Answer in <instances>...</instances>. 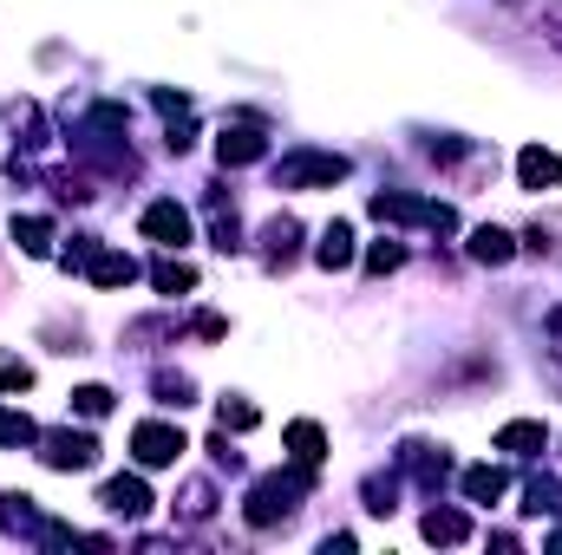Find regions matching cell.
Listing matches in <instances>:
<instances>
[{"mask_svg":"<svg viewBox=\"0 0 562 555\" xmlns=\"http://www.w3.org/2000/svg\"><path fill=\"white\" fill-rule=\"evenodd\" d=\"M301 497H307V464L262 477V484L243 497V517H249V530H269V523H281V517H294V510H301Z\"/></svg>","mask_w":562,"mask_h":555,"instance_id":"1","label":"cell"},{"mask_svg":"<svg viewBox=\"0 0 562 555\" xmlns=\"http://www.w3.org/2000/svg\"><path fill=\"white\" fill-rule=\"evenodd\" d=\"M347 170H353V163H347L340 150H288L276 163V183L281 190H334Z\"/></svg>","mask_w":562,"mask_h":555,"instance_id":"2","label":"cell"},{"mask_svg":"<svg viewBox=\"0 0 562 555\" xmlns=\"http://www.w3.org/2000/svg\"><path fill=\"white\" fill-rule=\"evenodd\" d=\"M373 216L380 223H419L431 236H458V209L451 203H425V196H400V190H380L373 196Z\"/></svg>","mask_w":562,"mask_h":555,"instance_id":"3","label":"cell"},{"mask_svg":"<svg viewBox=\"0 0 562 555\" xmlns=\"http://www.w3.org/2000/svg\"><path fill=\"white\" fill-rule=\"evenodd\" d=\"M40 457H46V471H92L99 464V438L92 431H40Z\"/></svg>","mask_w":562,"mask_h":555,"instance_id":"4","label":"cell"},{"mask_svg":"<svg viewBox=\"0 0 562 555\" xmlns=\"http://www.w3.org/2000/svg\"><path fill=\"white\" fill-rule=\"evenodd\" d=\"M132 451H138L144 471H164V464H177V457L190 451V438H183L177 424H164V418H144L138 431H132Z\"/></svg>","mask_w":562,"mask_h":555,"instance_id":"5","label":"cell"},{"mask_svg":"<svg viewBox=\"0 0 562 555\" xmlns=\"http://www.w3.org/2000/svg\"><path fill=\"white\" fill-rule=\"evenodd\" d=\"M216 157L229 163V170H243V163H262L269 157V138H262V125H223V138H216Z\"/></svg>","mask_w":562,"mask_h":555,"instance_id":"6","label":"cell"},{"mask_svg":"<svg viewBox=\"0 0 562 555\" xmlns=\"http://www.w3.org/2000/svg\"><path fill=\"white\" fill-rule=\"evenodd\" d=\"M144 236L164 242V249H183V242H190V209H183V203H150V209H144Z\"/></svg>","mask_w":562,"mask_h":555,"instance_id":"7","label":"cell"},{"mask_svg":"<svg viewBox=\"0 0 562 555\" xmlns=\"http://www.w3.org/2000/svg\"><path fill=\"white\" fill-rule=\"evenodd\" d=\"M517 183H524V190H557L562 183V157L557 150H543V144H524V150H517Z\"/></svg>","mask_w":562,"mask_h":555,"instance_id":"8","label":"cell"},{"mask_svg":"<svg viewBox=\"0 0 562 555\" xmlns=\"http://www.w3.org/2000/svg\"><path fill=\"white\" fill-rule=\"evenodd\" d=\"M471 262H484V269H504L510 256H517V236L510 229H497V223H484V229H471Z\"/></svg>","mask_w":562,"mask_h":555,"instance_id":"9","label":"cell"},{"mask_svg":"<svg viewBox=\"0 0 562 555\" xmlns=\"http://www.w3.org/2000/svg\"><path fill=\"white\" fill-rule=\"evenodd\" d=\"M281 438H288V457H294V464H307V471H314V464L327 457V431H321L314 418H294V424H288Z\"/></svg>","mask_w":562,"mask_h":555,"instance_id":"10","label":"cell"},{"mask_svg":"<svg viewBox=\"0 0 562 555\" xmlns=\"http://www.w3.org/2000/svg\"><path fill=\"white\" fill-rule=\"evenodd\" d=\"M99 503H105L112 517H144V510H150V490H144V477H112V484L99 490Z\"/></svg>","mask_w":562,"mask_h":555,"instance_id":"11","label":"cell"},{"mask_svg":"<svg viewBox=\"0 0 562 555\" xmlns=\"http://www.w3.org/2000/svg\"><path fill=\"white\" fill-rule=\"evenodd\" d=\"M550 444V431L537 424V418H510L504 431H497V451H510V457H537Z\"/></svg>","mask_w":562,"mask_h":555,"instance_id":"12","label":"cell"},{"mask_svg":"<svg viewBox=\"0 0 562 555\" xmlns=\"http://www.w3.org/2000/svg\"><path fill=\"white\" fill-rule=\"evenodd\" d=\"M86 275H92V287H132L138 281V262L132 256H112V249H92Z\"/></svg>","mask_w":562,"mask_h":555,"instance_id":"13","label":"cell"},{"mask_svg":"<svg viewBox=\"0 0 562 555\" xmlns=\"http://www.w3.org/2000/svg\"><path fill=\"white\" fill-rule=\"evenodd\" d=\"M314 262H321L327 275H334V269H347V262H353V229H347V223H327V229H321V242H314Z\"/></svg>","mask_w":562,"mask_h":555,"instance_id":"14","label":"cell"},{"mask_svg":"<svg viewBox=\"0 0 562 555\" xmlns=\"http://www.w3.org/2000/svg\"><path fill=\"white\" fill-rule=\"evenodd\" d=\"M504 490H510V471H497V464H471L464 471V497L471 503H497Z\"/></svg>","mask_w":562,"mask_h":555,"instance_id":"15","label":"cell"},{"mask_svg":"<svg viewBox=\"0 0 562 555\" xmlns=\"http://www.w3.org/2000/svg\"><path fill=\"white\" fill-rule=\"evenodd\" d=\"M425 543H445V550H451V543H464V536H471V517H464V510H425Z\"/></svg>","mask_w":562,"mask_h":555,"instance_id":"16","label":"cell"},{"mask_svg":"<svg viewBox=\"0 0 562 555\" xmlns=\"http://www.w3.org/2000/svg\"><path fill=\"white\" fill-rule=\"evenodd\" d=\"M0 530H20V536H40V530H46V523H40V510H33V497H26V490H20V497H13V490H7V497H0Z\"/></svg>","mask_w":562,"mask_h":555,"instance_id":"17","label":"cell"},{"mask_svg":"<svg viewBox=\"0 0 562 555\" xmlns=\"http://www.w3.org/2000/svg\"><path fill=\"white\" fill-rule=\"evenodd\" d=\"M13 242L26 256H53V223L46 216H13Z\"/></svg>","mask_w":562,"mask_h":555,"instance_id":"18","label":"cell"},{"mask_svg":"<svg viewBox=\"0 0 562 555\" xmlns=\"http://www.w3.org/2000/svg\"><path fill=\"white\" fill-rule=\"evenodd\" d=\"M400 457H406V471H413L419 484H445V471H451V464H445V451H431V444H406Z\"/></svg>","mask_w":562,"mask_h":555,"instance_id":"19","label":"cell"},{"mask_svg":"<svg viewBox=\"0 0 562 555\" xmlns=\"http://www.w3.org/2000/svg\"><path fill=\"white\" fill-rule=\"evenodd\" d=\"M150 287H157V294H190V287H196V269L177 262V256H164V262L150 269Z\"/></svg>","mask_w":562,"mask_h":555,"instance_id":"20","label":"cell"},{"mask_svg":"<svg viewBox=\"0 0 562 555\" xmlns=\"http://www.w3.org/2000/svg\"><path fill=\"white\" fill-rule=\"evenodd\" d=\"M524 517H562V484L557 477H537L524 490Z\"/></svg>","mask_w":562,"mask_h":555,"instance_id":"21","label":"cell"},{"mask_svg":"<svg viewBox=\"0 0 562 555\" xmlns=\"http://www.w3.org/2000/svg\"><path fill=\"white\" fill-rule=\"evenodd\" d=\"M262 242H269V262H288V256H294V242H301V223H294V216H276Z\"/></svg>","mask_w":562,"mask_h":555,"instance_id":"22","label":"cell"},{"mask_svg":"<svg viewBox=\"0 0 562 555\" xmlns=\"http://www.w3.org/2000/svg\"><path fill=\"white\" fill-rule=\"evenodd\" d=\"M0 444H40V424L13 406H0Z\"/></svg>","mask_w":562,"mask_h":555,"instance_id":"23","label":"cell"},{"mask_svg":"<svg viewBox=\"0 0 562 555\" xmlns=\"http://www.w3.org/2000/svg\"><path fill=\"white\" fill-rule=\"evenodd\" d=\"M216 424H223V431H256L262 412H256L249 399H223V406H216Z\"/></svg>","mask_w":562,"mask_h":555,"instance_id":"24","label":"cell"},{"mask_svg":"<svg viewBox=\"0 0 562 555\" xmlns=\"http://www.w3.org/2000/svg\"><path fill=\"white\" fill-rule=\"evenodd\" d=\"M72 412L79 418H105L112 412V386H79V393H72Z\"/></svg>","mask_w":562,"mask_h":555,"instance_id":"25","label":"cell"},{"mask_svg":"<svg viewBox=\"0 0 562 555\" xmlns=\"http://www.w3.org/2000/svg\"><path fill=\"white\" fill-rule=\"evenodd\" d=\"M400 262H406V249H400V242H373V249H367V269H373V275H393Z\"/></svg>","mask_w":562,"mask_h":555,"instance_id":"26","label":"cell"},{"mask_svg":"<svg viewBox=\"0 0 562 555\" xmlns=\"http://www.w3.org/2000/svg\"><path fill=\"white\" fill-rule=\"evenodd\" d=\"M0 386H7V393H26V386H33V366L13 360V353H0Z\"/></svg>","mask_w":562,"mask_h":555,"instance_id":"27","label":"cell"},{"mask_svg":"<svg viewBox=\"0 0 562 555\" xmlns=\"http://www.w3.org/2000/svg\"><path fill=\"white\" fill-rule=\"evenodd\" d=\"M157 399H164V406H190V380H170V373H157Z\"/></svg>","mask_w":562,"mask_h":555,"instance_id":"28","label":"cell"},{"mask_svg":"<svg viewBox=\"0 0 562 555\" xmlns=\"http://www.w3.org/2000/svg\"><path fill=\"white\" fill-rule=\"evenodd\" d=\"M183 517H210V490H203V484H196V490L183 497Z\"/></svg>","mask_w":562,"mask_h":555,"instance_id":"29","label":"cell"}]
</instances>
